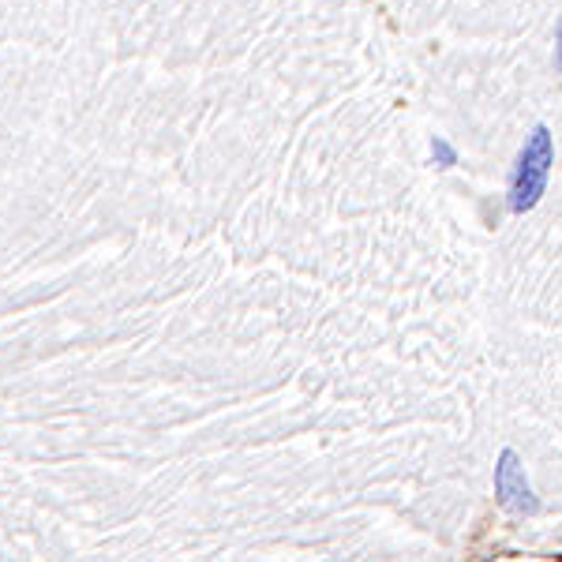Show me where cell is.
Listing matches in <instances>:
<instances>
[{
    "instance_id": "6da1fadb",
    "label": "cell",
    "mask_w": 562,
    "mask_h": 562,
    "mask_svg": "<svg viewBox=\"0 0 562 562\" xmlns=\"http://www.w3.org/2000/svg\"><path fill=\"white\" fill-rule=\"evenodd\" d=\"M551 166H555V135H551L548 124H537L518 150V161H514L510 192H506L510 214H529L540 203L543 192H548Z\"/></svg>"
},
{
    "instance_id": "3957f363",
    "label": "cell",
    "mask_w": 562,
    "mask_h": 562,
    "mask_svg": "<svg viewBox=\"0 0 562 562\" xmlns=\"http://www.w3.org/2000/svg\"><path fill=\"white\" fill-rule=\"evenodd\" d=\"M431 166L435 169H454L458 166V150L450 147L442 135H431Z\"/></svg>"
},
{
    "instance_id": "277c9868",
    "label": "cell",
    "mask_w": 562,
    "mask_h": 562,
    "mask_svg": "<svg viewBox=\"0 0 562 562\" xmlns=\"http://www.w3.org/2000/svg\"><path fill=\"white\" fill-rule=\"evenodd\" d=\"M555 45H559V53H555V71H562V20L555 26Z\"/></svg>"
},
{
    "instance_id": "7a4b0ae2",
    "label": "cell",
    "mask_w": 562,
    "mask_h": 562,
    "mask_svg": "<svg viewBox=\"0 0 562 562\" xmlns=\"http://www.w3.org/2000/svg\"><path fill=\"white\" fill-rule=\"evenodd\" d=\"M495 495H498V506L518 518H532L540 514V498L532 492L529 484V473L521 465V454L518 450H503L495 461Z\"/></svg>"
}]
</instances>
